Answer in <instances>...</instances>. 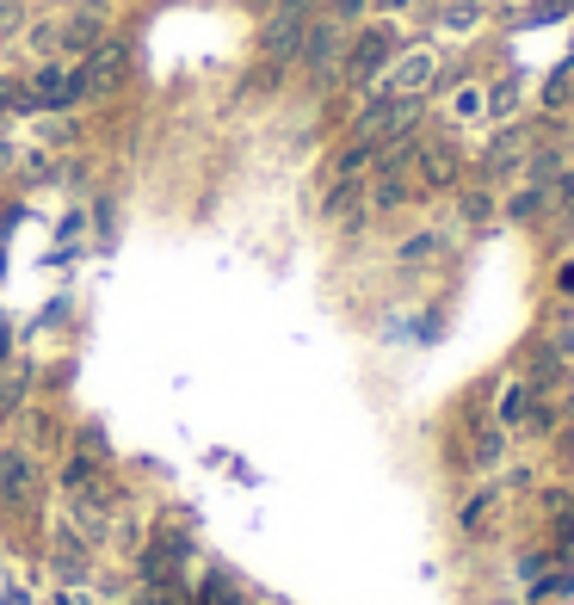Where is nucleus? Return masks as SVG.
<instances>
[{"instance_id":"2","label":"nucleus","mask_w":574,"mask_h":605,"mask_svg":"<svg viewBox=\"0 0 574 605\" xmlns=\"http://www.w3.org/2000/svg\"><path fill=\"white\" fill-rule=\"evenodd\" d=\"M482 112H488V87H482V81H470V87L451 93V118H457V124H476Z\"/></svg>"},{"instance_id":"1","label":"nucleus","mask_w":574,"mask_h":605,"mask_svg":"<svg viewBox=\"0 0 574 605\" xmlns=\"http://www.w3.org/2000/svg\"><path fill=\"white\" fill-rule=\"evenodd\" d=\"M426 81H433V50H414V56H402V62H389V75H383L389 93H420Z\"/></svg>"}]
</instances>
